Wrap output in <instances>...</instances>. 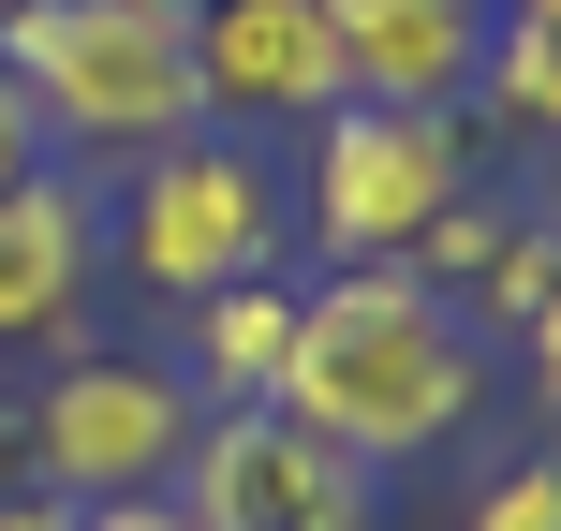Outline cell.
I'll use <instances>...</instances> for the list:
<instances>
[{
	"mask_svg": "<svg viewBox=\"0 0 561 531\" xmlns=\"http://www.w3.org/2000/svg\"><path fill=\"white\" fill-rule=\"evenodd\" d=\"M458 193H473V134H458V104H325V118H310L296 222L325 236L340 266H399Z\"/></svg>",
	"mask_w": 561,
	"mask_h": 531,
	"instance_id": "4",
	"label": "cell"
},
{
	"mask_svg": "<svg viewBox=\"0 0 561 531\" xmlns=\"http://www.w3.org/2000/svg\"><path fill=\"white\" fill-rule=\"evenodd\" d=\"M0 531H75V503H0Z\"/></svg>",
	"mask_w": 561,
	"mask_h": 531,
	"instance_id": "18",
	"label": "cell"
},
{
	"mask_svg": "<svg viewBox=\"0 0 561 531\" xmlns=\"http://www.w3.org/2000/svg\"><path fill=\"white\" fill-rule=\"evenodd\" d=\"M458 531H561V443H533V458H503V473H488V503L458 517Z\"/></svg>",
	"mask_w": 561,
	"mask_h": 531,
	"instance_id": "13",
	"label": "cell"
},
{
	"mask_svg": "<svg viewBox=\"0 0 561 531\" xmlns=\"http://www.w3.org/2000/svg\"><path fill=\"white\" fill-rule=\"evenodd\" d=\"M280 414L325 428L340 458L399 473V458L458 443V414L488 399V339L458 325L444 280L414 266H340V280H296V339H280Z\"/></svg>",
	"mask_w": 561,
	"mask_h": 531,
	"instance_id": "1",
	"label": "cell"
},
{
	"mask_svg": "<svg viewBox=\"0 0 561 531\" xmlns=\"http://www.w3.org/2000/svg\"><path fill=\"white\" fill-rule=\"evenodd\" d=\"M503 15H561V0H503Z\"/></svg>",
	"mask_w": 561,
	"mask_h": 531,
	"instance_id": "19",
	"label": "cell"
},
{
	"mask_svg": "<svg viewBox=\"0 0 561 531\" xmlns=\"http://www.w3.org/2000/svg\"><path fill=\"white\" fill-rule=\"evenodd\" d=\"M104 280V177L75 163H30L0 193V339H59Z\"/></svg>",
	"mask_w": 561,
	"mask_h": 531,
	"instance_id": "9",
	"label": "cell"
},
{
	"mask_svg": "<svg viewBox=\"0 0 561 531\" xmlns=\"http://www.w3.org/2000/svg\"><path fill=\"white\" fill-rule=\"evenodd\" d=\"M561 280V207H503L473 280H458V325H533V296Z\"/></svg>",
	"mask_w": 561,
	"mask_h": 531,
	"instance_id": "11",
	"label": "cell"
},
{
	"mask_svg": "<svg viewBox=\"0 0 561 531\" xmlns=\"http://www.w3.org/2000/svg\"><path fill=\"white\" fill-rule=\"evenodd\" d=\"M15 414H30V487L89 517V503H148V487H178L207 399L178 384L163 355H75V369H45Z\"/></svg>",
	"mask_w": 561,
	"mask_h": 531,
	"instance_id": "5",
	"label": "cell"
},
{
	"mask_svg": "<svg viewBox=\"0 0 561 531\" xmlns=\"http://www.w3.org/2000/svg\"><path fill=\"white\" fill-rule=\"evenodd\" d=\"M193 74L207 118H325L340 104V45H325V0H193Z\"/></svg>",
	"mask_w": 561,
	"mask_h": 531,
	"instance_id": "7",
	"label": "cell"
},
{
	"mask_svg": "<svg viewBox=\"0 0 561 531\" xmlns=\"http://www.w3.org/2000/svg\"><path fill=\"white\" fill-rule=\"evenodd\" d=\"M178 15H193V0H178Z\"/></svg>",
	"mask_w": 561,
	"mask_h": 531,
	"instance_id": "20",
	"label": "cell"
},
{
	"mask_svg": "<svg viewBox=\"0 0 561 531\" xmlns=\"http://www.w3.org/2000/svg\"><path fill=\"white\" fill-rule=\"evenodd\" d=\"M75 531H193V517H178V487H148V503H89Z\"/></svg>",
	"mask_w": 561,
	"mask_h": 531,
	"instance_id": "14",
	"label": "cell"
},
{
	"mask_svg": "<svg viewBox=\"0 0 561 531\" xmlns=\"http://www.w3.org/2000/svg\"><path fill=\"white\" fill-rule=\"evenodd\" d=\"M118 280H148V296H222V280H280V236H296V177L266 163V148H237L222 118L178 148H134L118 163Z\"/></svg>",
	"mask_w": 561,
	"mask_h": 531,
	"instance_id": "3",
	"label": "cell"
},
{
	"mask_svg": "<svg viewBox=\"0 0 561 531\" xmlns=\"http://www.w3.org/2000/svg\"><path fill=\"white\" fill-rule=\"evenodd\" d=\"M0 89L89 177L134 163V148L207 134V74H193V15L178 0H0Z\"/></svg>",
	"mask_w": 561,
	"mask_h": 531,
	"instance_id": "2",
	"label": "cell"
},
{
	"mask_svg": "<svg viewBox=\"0 0 561 531\" xmlns=\"http://www.w3.org/2000/svg\"><path fill=\"white\" fill-rule=\"evenodd\" d=\"M517 339H533V384L561 399V280H547V296H533V325H517Z\"/></svg>",
	"mask_w": 561,
	"mask_h": 531,
	"instance_id": "16",
	"label": "cell"
},
{
	"mask_svg": "<svg viewBox=\"0 0 561 531\" xmlns=\"http://www.w3.org/2000/svg\"><path fill=\"white\" fill-rule=\"evenodd\" d=\"M280 339H296V280H222V296L178 310V355L163 369L207 399V414H237V399L280 384Z\"/></svg>",
	"mask_w": 561,
	"mask_h": 531,
	"instance_id": "10",
	"label": "cell"
},
{
	"mask_svg": "<svg viewBox=\"0 0 561 531\" xmlns=\"http://www.w3.org/2000/svg\"><path fill=\"white\" fill-rule=\"evenodd\" d=\"M178 517L193 531H385V473L340 458L325 428H296L280 399H237L178 458Z\"/></svg>",
	"mask_w": 561,
	"mask_h": 531,
	"instance_id": "6",
	"label": "cell"
},
{
	"mask_svg": "<svg viewBox=\"0 0 561 531\" xmlns=\"http://www.w3.org/2000/svg\"><path fill=\"white\" fill-rule=\"evenodd\" d=\"M30 163H45V118H30V104H15V89H0V193H15V177H30Z\"/></svg>",
	"mask_w": 561,
	"mask_h": 531,
	"instance_id": "15",
	"label": "cell"
},
{
	"mask_svg": "<svg viewBox=\"0 0 561 531\" xmlns=\"http://www.w3.org/2000/svg\"><path fill=\"white\" fill-rule=\"evenodd\" d=\"M0 503H45V487H30V414L15 399H0Z\"/></svg>",
	"mask_w": 561,
	"mask_h": 531,
	"instance_id": "17",
	"label": "cell"
},
{
	"mask_svg": "<svg viewBox=\"0 0 561 531\" xmlns=\"http://www.w3.org/2000/svg\"><path fill=\"white\" fill-rule=\"evenodd\" d=\"M488 104H503V118H533V134H561V15H503V30H488Z\"/></svg>",
	"mask_w": 561,
	"mask_h": 531,
	"instance_id": "12",
	"label": "cell"
},
{
	"mask_svg": "<svg viewBox=\"0 0 561 531\" xmlns=\"http://www.w3.org/2000/svg\"><path fill=\"white\" fill-rule=\"evenodd\" d=\"M503 0H325L340 104H473Z\"/></svg>",
	"mask_w": 561,
	"mask_h": 531,
	"instance_id": "8",
	"label": "cell"
}]
</instances>
